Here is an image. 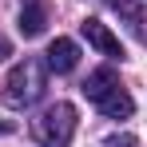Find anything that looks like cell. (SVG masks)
<instances>
[{"mask_svg": "<svg viewBox=\"0 0 147 147\" xmlns=\"http://www.w3.org/2000/svg\"><path fill=\"white\" fill-rule=\"evenodd\" d=\"M16 28H20V36H24V40L44 36V28H48V8H44V4H24V8H20Z\"/></svg>", "mask_w": 147, "mask_h": 147, "instance_id": "8992f818", "label": "cell"}, {"mask_svg": "<svg viewBox=\"0 0 147 147\" xmlns=\"http://www.w3.org/2000/svg\"><path fill=\"white\" fill-rule=\"evenodd\" d=\"M103 147H139V139L123 131V135H107V139H103Z\"/></svg>", "mask_w": 147, "mask_h": 147, "instance_id": "9c48e42d", "label": "cell"}, {"mask_svg": "<svg viewBox=\"0 0 147 147\" xmlns=\"http://www.w3.org/2000/svg\"><path fill=\"white\" fill-rule=\"evenodd\" d=\"M92 103H96L107 119H127V115L135 111V99L123 92V84H111V88H107V92H99Z\"/></svg>", "mask_w": 147, "mask_h": 147, "instance_id": "277c9868", "label": "cell"}, {"mask_svg": "<svg viewBox=\"0 0 147 147\" xmlns=\"http://www.w3.org/2000/svg\"><path fill=\"white\" fill-rule=\"evenodd\" d=\"M44 68H48V64H40V60L16 64V68L8 72V84H4V99H8L12 107H32L36 99L44 96V88H48Z\"/></svg>", "mask_w": 147, "mask_h": 147, "instance_id": "6da1fadb", "label": "cell"}, {"mask_svg": "<svg viewBox=\"0 0 147 147\" xmlns=\"http://www.w3.org/2000/svg\"><path fill=\"white\" fill-rule=\"evenodd\" d=\"M111 8H115V12H123V16H127V20H131V24L139 28V8H135V4H131V0H111Z\"/></svg>", "mask_w": 147, "mask_h": 147, "instance_id": "ba28073f", "label": "cell"}, {"mask_svg": "<svg viewBox=\"0 0 147 147\" xmlns=\"http://www.w3.org/2000/svg\"><path fill=\"white\" fill-rule=\"evenodd\" d=\"M8 52H12V48H8V40H0V60H4Z\"/></svg>", "mask_w": 147, "mask_h": 147, "instance_id": "30bf717a", "label": "cell"}, {"mask_svg": "<svg viewBox=\"0 0 147 147\" xmlns=\"http://www.w3.org/2000/svg\"><path fill=\"white\" fill-rule=\"evenodd\" d=\"M44 64H48L52 72H72L76 64H80V44H76V40H68V36H56V40H52L48 44V56H44Z\"/></svg>", "mask_w": 147, "mask_h": 147, "instance_id": "5b68a950", "label": "cell"}, {"mask_svg": "<svg viewBox=\"0 0 147 147\" xmlns=\"http://www.w3.org/2000/svg\"><path fill=\"white\" fill-rule=\"evenodd\" d=\"M4 131H8V123H0V135H4Z\"/></svg>", "mask_w": 147, "mask_h": 147, "instance_id": "8fae6325", "label": "cell"}, {"mask_svg": "<svg viewBox=\"0 0 147 147\" xmlns=\"http://www.w3.org/2000/svg\"><path fill=\"white\" fill-rule=\"evenodd\" d=\"M80 32H84V36H88V44H92V48H99L103 56H111V60H123V44H119V36H115L111 28L103 24V20L88 16V20L80 24Z\"/></svg>", "mask_w": 147, "mask_h": 147, "instance_id": "3957f363", "label": "cell"}, {"mask_svg": "<svg viewBox=\"0 0 147 147\" xmlns=\"http://www.w3.org/2000/svg\"><path fill=\"white\" fill-rule=\"evenodd\" d=\"M76 135V107L72 103H52L36 119V139L40 147H68Z\"/></svg>", "mask_w": 147, "mask_h": 147, "instance_id": "7a4b0ae2", "label": "cell"}, {"mask_svg": "<svg viewBox=\"0 0 147 147\" xmlns=\"http://www.w3.org/2000/svg\"><path fill=\"white\" fill-rule=\"evenodd\" d=\"M111 84H119V76L111 72V68H96V72L84 80V96H88V99H96L99 92H107Z\"/></svg>", "mask_w": 147, "mask_h": 147, "instance_id": "52a82bcc", "label": "cell"}]
</instances>
